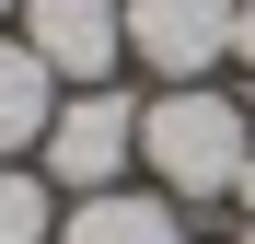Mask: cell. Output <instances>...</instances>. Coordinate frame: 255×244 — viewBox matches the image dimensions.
I'll list each match as a JSON object with an SVG mask.
<instances>
[{"label":"cell","mask_w":255,"mask_h":244,"mask_svg":"<svg viewBox=\"0 0 255 244\" xmlns=\"http://www.w3.org/2000/svg\"><path fill=\"white\" fill-rule=\"evenodd\" d=\"M232 210H244V221H255V151H244V186H232Z\"/></svg>","instance_id":"9c48e42d"},{"label":"cell","mask_w":255,"mask_h":244,"mask_svg":"<svg viewBox=\"0 0 255 244\" xmlns=\"http://www.w3.org/2000/svg\"><path fill=\"white\" fill-rule=\"evenodd\" d=\"M35 151H47V175H58V186L105 198L128 163H139V105H128L116 81H93V93H70V105L47 116V140H35Z\"/></svg>","instance_id":"7a4b0ae2"},{"label":"cell","mask_w":255,"mask_h":244,"mask_svg":"<svg viewBox=\"0 0 255 244\" xmlns=\"http://www.w3.org/2000/svg\"><path fill=\"white\" fill-rule=\"evenodd\" d=\"M244 151H255V116L232 93H209V81H174V93L139 116V163L174 198H232L244 186Z\"/></svg>","instance_id":"6da1fadb"},{"label":"cell","mask_w":255,"mask_h":244,"mask_svg":"<svg viewBox=\"0 0 255 244\" xmlns=\"http://www.w3.org/2000/svg\"><path fill=\"white\" fill-rule=\"evenodd\" d=\"M47 116H58V70L23 47V35H0V163L47 140Z\"/></svg>","instance_id":"5b68a950"},{"label":"cell","mask_w":255,"mask_h":244,"mask_svg":"<svg viewBox=\"0 0 255 244\" xmlns=\"http://www.w3.org/2000/svg\"><path fill=\"white\" fill-rule=\"evenodd\" d=\"M0 12H12V0H0Z\"/></svg>","instance_id":"8fae6325"},{"label":"cell","mask_w":255,"mask_h":244,"mask_svg":"<svg viewBox=\"0 0 255 244\" xmlns=\"http://www.w3.org/2000/svg\"><path fill=\"white\" fill-rule=\"evenodd\" d=\"M244 244H255V221H244Z\"/></svg>","instance_id":"30bf717a"},{"label":"cell","mask_w":255,"mask_h":244,"mask_svg":"<svg viewBox=\"0 0 255 244\" xmlns=\"http://www.w3.org/2000/svg\"><path fill=\"white\" fill-rule=\"evenodd\" d=\"M232 58H244V70H255V0H244V23H232Z\"/></svg>","instance_id":"ba28073f"},{"label":"cell","mask_w":255,"mask_h":244,"mask_svg":"<svg viewBox=\"0 0 255 244\" xmlns=\"http://www.w3.org/2000/svg\"><path fill=\"white\" fill-rule=\"evenodd\" d=\"M58 244H186V233H174V210H162V198L105 186V198H81V210L58 221Z\"/></svg>","instance_id":"8992f818"},{"label":"cell","mask_w":255,"mask_h":244,"mask_svg":"<svg viewBox=\"0 0 255 244\" xmlns=\"http://www.w3.org/2000/svg\"><path fill=\"white\" fill-rule=\"evenodd\" d=\"M244 0H128V58L162 81H209V58H232Z\"/></svg>","instance_id":"3957f363"},{"label":"cell","mask_w":255,"mask_h":244,"mask_svg":"<svg viewBox=\"0 0 255 244\" xmlns=\"http://www.w3.org/2000/svg\"><path fill=\"white\" fill-rule=\"evenodd\" d=\"M23 47L47 58L58 81H116V47H128V0H23Z\"/></svg>","instance_id":"277c9868"},{"label":"cell","mask_w":255,"mask_h":244,"mask_svg":"<svg viewBox=\"0 0 255 244\" xmlns=\"http://www.w3.org/2000/svg\"><path fill=\"white\" fill-rule=\"evenodd\" d=\"M0 244H58V210L23 163H0Z\"/></svg>","instance_id":"52a82bcc"}]
</instances>
